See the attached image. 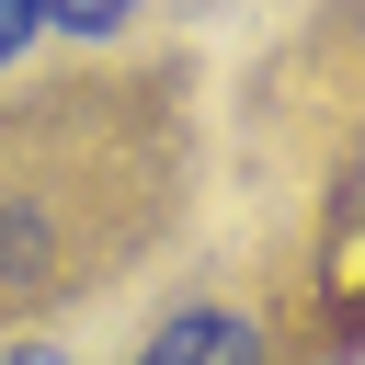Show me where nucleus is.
<instances>
[{"label":"nucleus","instance_id":"1","mask_svg":"<svg viewBox=\"0 0 365 365\" xmlns=\"http://www.w3.org/2000/svg\"><path fill=\"white\" fill-rule=\"evenodd\" d=\"M137 365H274V342H262V319L251 308H182V319H160V342L137 354Z\"/></svg>","mask_w":365,"mask_h":365},{"label":"nucleus","instance_id":"2","mask_svg":"<svg viewBox=\"0 0 365 365\" xmlns=\"http://www.w3.org/2000/svg\"><path fill=\"white\" fill-rule=\"evenodd\" d=\"M46 23L57 34H114V23H137V0H46Z\"/></svg>","mask_w":365,"mask_h":365},{"label":"nucleus","instance_id":"3","mask_svg":"<svg viewBox=\"0 0 365 365\" xmlns=\"http://www.w3.org/2000/svg\"><path fill=\"white\" fill-rule=\"evenodd\" d=\"M34 34H46V0H0V68H11Z\"/></svg>","mask_w":365,"mask_h":365},{"label":"nucleus","instance_id":"4","mask_svg":"<svg viewBox=\"0 0 365 365\" xmlns=\"http://www.w3.org/2000/svg\"><path fill=\"white\" fill-rule=\"evenodd\" d=\"M0 365H80V354H57V342H11Z\"/></svg>","mask_w":365,"mask_h":365}]
</instances>
